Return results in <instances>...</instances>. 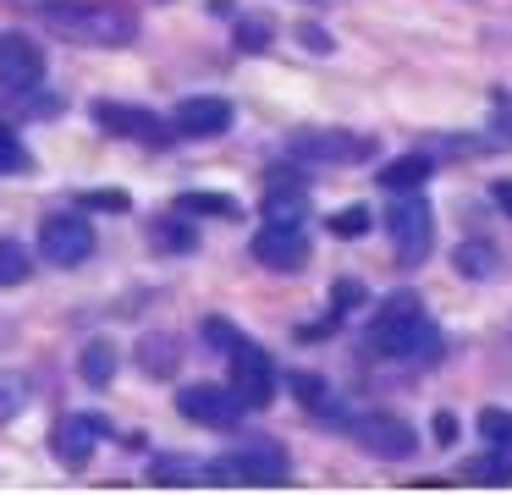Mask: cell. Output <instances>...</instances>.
<instances>
[{"instance_id":"1","label":"cell","mask_w":512,"mask_h":495,"mask_svg":"<svg viewBox=\"0 0 512 495\" xmlns=\"http://www.w3.org/2000/svg\"><path fill=\"white\" fill-rule=\"evenodd\" d=\"M369 347H375L380 358H397V363H435L446 341H441V330L430 325L419 297L391 292L386 303L375 308V319H369Z\"/></svg>"},{"instance_id":"2","label":"cell","mask_w":512,"mask_h":495,"mask_svg":"<svg viewBox=\"0 0 512 495\" xmlns=\"http://www.w3.org/2000/svg\"><path fill=\"white\" fill-rule=\"evenodd\" d=\"M45 22L67 33L72 44H133L138 17L122 0H67V6H45Z\"/></svg>"},{"instance_id":"3","label":"cell","mask_w":512,"mask_h":495,"mask_svg":"<svg viewBox=\"0 0 512 495\" xmlns=\"http://www.w3.org/2000/svg\"><path fill=\"white\" fill-rule=\"evenodd\" d=\"M204 479L210 484H287V446L270 435H248L237 451H226L221 462H204Z\"/></svg>"},{"instance_id":"4","label":"cell","mask_w":512,"mask_h":495,"mask_svg":"<svg viewBox=\"0 0 512 495\" xmlns=\"http://www.w3.org/2000/svg\"><path fill=\"white\" fill-rule=\"evenodd\" d=\"M386 237L397 248V264H424V253L435 248V215L424 198H402L386 209Z\"/></svg>"},{"instance_id":"5","label":"cell","mask_w":512,"mask_h":495,"mask_svg":"<svg viewBox=\"0 0 512 495\" xmlns=\"http://www.w3.org/2000/svg\"><path fill=\"white\" fill-rule=\"evenodd\" d=\"M232 391L243 396V407H270L276 402V363H270V352L259 347V341L237 336L232 347Z\"/></svg>"},{"instance_id":"6","label":"cell","mask_w":512,"mask_h":495,"mask_svg":"<svg viewBox=\"0 0 512 495\" xmlns=\"http://www.w3.org/2000/svg\"><path fill=\"white\" fill-rule=\"evenodd\" d=\"M287 154H298V160H320V165H353V160H369L375 143L353 138V132H342V127H303V132L287 138Z\"/></svg>"},{"instance_id":"7","label":"cell","mask_w":512,"mask_h":495,"mask_svg":"<svg viewBox=\"0 0 512 495\" xmlns=\"http://www.w3.org/2000/svg\"><path fill=\"white\" fill-rule=\"evenodd\" d=\"M353 440L369 451V457L380 462H408L413 451H419V429L408 424V418H391V413H375V418H353Z\"/></svg>"},{"instance_id":"8","label":"cell","mask_w":512,"mask_h":495,"mask_svg":"<svg viewBox=\"0 0 512 495\" xmlns=\"http://www.w3.org/2000/svg\"><path fill=\"white\" fill-rule=\"evenodd\" d=\"M94 121H100L111 138H133V143H171L177 138V127H166V121L155 116V110H138V105H122V99H94Z\"/></svg>"},{"instance_id":"9","label":"cell","mask_w":512,"mask_h":495,"mask_svg":"<svg viewBox=\"0 0 512 495\" xmlns=\"http://www.w3.org/2000/svg\"><path fill=\"white\" fill-rule=\"evenodd\" d=\"M39 253L50 264H61V270H72V264H83L94 253V226L83 215H50L39 226Z\"/></svg>"},{"instance_id":"10","label":"cell","mask_w":512,"mask_h":495,"mask_svg":"<svg viewBox=\"0 0 512 495\" xmlns=\"http://www.w3.org/2000/svg\"><path fill=\"white\" fill-rule=\"evenodd\" d=\"M177 413L193 418V424H210V429H232L243 418V396L232 385H182Z\"/></svg>"},{"instance_id":"11","label":"cell","mask_w":512,"mask_h":495,"mask_svg":"<svg viewBox=\"0 0 512 495\" xmlns=\"http://www.w3.org/2000/svg\"><path fill=\"white\" fill-rule=\"evenodd\" d=\"M0 83L17 88V94L45 83V50L28 33H0Z\"/></svg>"},{"instance_id":"12","label":"cell","mask_w":512,"mask_h":495,"mask_svg":"<svg viewBox=\"0 0 512 495\" xmlns=\"http://www.w3.org/2000/svg\"><path fill=\"white\" fill-rule=\"evenodd\" d=\"M254 259L276 275H298L303 264H309V237H303L298 226H270L265 220V231L254 237Z\"/></svg>"},{"instance_id":"13","label":"cell","mask_w":512,"mask_h":495,"mask_svg":"<svg viewBox=\"0 0 512 495\" xmlns=\"http://www.w3.org/2000/svg\"><path fill=\"white\" fill-rule=\"evenodd\" d=\"M105 418H89V413H67L56 429H50V451H56V462H67V468H83V462L94 457V440L105 435Z\"/></svg>"},{"instance_id":"14","label":"cell","mask_w":512,"mask_h":495,"mask_svg":"<svg viewBox=\"0 0 512 495\" xmlns=\"http://www.w3.org/2000/svg\"><path fill=\"white\" fill-rule=\"evenodd\" d=\"M177 138H221L226 127H232V105L215 94H199V99H182L177 105Z\"/></svg>"},{"instance_id":"15","label":"cell","mask_w":512,"mask_h":495,"mask_svg":"<svg viewBox=\"0 0 512 495\" xmlns=\"http://www.w3.org/2000/svg\"><path fill=\"white\" fill-rule=\"evenodd\" d=\"M287 385H292V396H298V402L309 407L314 418H336V424H353V413H347V402H342V396H336L331 385L320 380V374H292Z\"/></svg>"},{"instance_id":"16","label":"cell","mask_w":512,"mask_h":495,"mask_svg":"<svg viewBox=\"0 0 512 495\" xmlns=\"http://www.w3.org/2000/svg\"><path fill=\"white\" fill-rule=\"evenodd\" d=\"M435 176V165H430V154L424 149H413V154H397V160L380 171V187H391V193H419L424 182Z\"/></svg>"},{"instance_id":"17","label":"cell","mask_w":512,"mask_h":495,"mask_svg":"<svg viewBox=\"0 0 512 495\" xmlns=\"http://www.w3.org/2000/svg\"><path fill=\"white\" fill-rule=\"evenodd\" d=\"M303 215H309V193H303V182H292V187L270 182V193H265V220L270 226H303Z\"/></svg>"},{"instance_id":"18","label":"cell","mask_w":512,"mask_h":495,"mask_svg":"<svg viewBox=\"0 0 512 495\" xmlns=\"http://www.w3.org/2000/svg\"><path fill=\"white\" fill-rule=\"evenodd\" d=\"M452 270L463 275V281H490V275L501 270V259H496V248L490 242H457V253H452Z\"/></svg>"},{"instance_id":"19","label":"cell","mask_w":512,"mask_h":495,"mask_svg":"<svg viewBox=\"0 0 512 495\" xmlns=\"http://www.w3.org/2000/svg\"><path fill=\"white\" fill-rule=\"evenodd\" d=\"M149 242H155L160 253H193V248H199L188 215H177V209H171V215H160L155 226H149Z\"/></svg>"},{"instance_id":"20","label":"cell","mask_w":512,"mask_h":495,"mask_svg":"<svg viewBox=\"0 0 512 495\" xmlns=\"http://www.w3.org/2000/svg\"><path fill=\"white\" fill-rule=\"evenodd\" d=\"M463 484H490V490H501V484H512V451H490V457H474L463 462Z\"/></svg>"},{"instance_id":"21","label":"cell","mask_w":512,"mask_h":495,"mask_svg":"<svg viewBox=\"0 0 512 495\" xmlns=\"http://www.w3.org/2000/svg\"><path fill=\"white\" fill-rule=\"evenodd\" d=\"M171 209H177V215H188V220L193 215H215V220H237V215H243V204H237V198H226V193H182Z\"/></svg>"},{"instance_id":"22","label":"cell","mask_w":512,"mask_h":495,"mask_svg":"<svg viewBox=\"0 0 512 495\" xmlns=\"http://www.w3.org/2000/svg\"><path fill=\"white\" fill-rule=\"evenodd\" d=\"M78 369H83V380H89V385H111V380H116V352H111V341H94V347H83Z\"/></svg>"},{"instance_id":"23","label":"cell","mask_w":512,"mask_h":495,"mask_svg":"<svg viewBox=\"0 0 512 495\" xmlns=\"http://www.w3.org/2000/svg\"><path fill=\"white\" fill-rule=\"evenodd\" d=\"M28 270H34V259L23 242H0V286H23Z\"/></svg>"},{"instance_id":"24","label":"cell","mask_w":512,"mask_h":495,"mask_svg":"<svg viewBox=\"0 0 512 495\" xmlns=\"http://www.w3.org/2000/svg\"><path fill=\"white\" fill-rule=\"evenodd\" d=\"M149 479H155V484H199L204 468H199V462H182V457H155Z\"/></svg>"},{"instance_id":"25","label":"cell","mask_w":512,"mask_h":495,"mask_svg":"<svg viewBox=\"0 0 512 495\" xmlns=\"http://www.w3.org/2000/svg\"><path fill=\"white\" fill-rule=\"evenodd\" d=\"M28 407V380L23 374H0V424H12Z\"/></svg>"},{"instance_id":"26","label":"cell","mask_w":512,"mask_h":495,"mask_svg":"<svg viewBox=\"0 0 512 495\" xmlns=\"http://www.w3.org/2000/svg\"><path fill=\"white\" fill-rule=\"evenodd\" d=\"M479 435H485L490 446L512 451V413L507 407H485V413H479Z\"/></svg>"},{"instance_id":"27","label":"cell","mask_w":512,"mask_h":495,"mask_svg":"<svg viewBox=\"0 0 512 495\" xmlns=\"http://www.w3.org/2000/svg\"><path fill=\"white\" fill-rule=\"evenodd\" d=\"M138 363H144L149 374H171L177 369V347H171V336H149L144 352H138Z\"/></svg>"},{"instance_id":"28","label":"cell","mask_w":512,"mask_h":495,"mask_svg":"<svg viewBox=\"0 0 512 495\" xmlns=\"http://www.w3.org/2000/svg\"><path fill=\"white\" fill-rule=\"evenodd\" d=\"M28 171V149L12 127H0V176H23Z\"/></svg>"},{"instance_id":"29","label":"cell","mask_w":512,"mask_h":495,"mask_svg":"<svg viewBox=\"0 0 512 495\" xmlns=\"http://www.w3.org/2000/svg\"><path fill=\"white\" fill-rule=\"evenodd\" d=\"M369 226H375V215L364 204H347L342 215H331V237H364Z\"/></svg>"},{"instance_id":"30","label":"cell","mask_w":512,"mask_h":495,"mask_svg":"<svg viewBox=\"0 0 512 495\" xmlns=\"http://www.w3.org/2000/svg\"><path fill=\"white\" fill-rule=\"evenodd\" d=\"M237 50H248V55L270 50V22L265 17H243V22H237Z\"/></svg>"},{"instance_id":"31","label":"cell","mask_w":512,"mask_h":495,"mask_svg":"<svg viewBox=\"0 0 512 495\" xmlns=\"http://www.w3.org/2000/svg\"><path fill=\"white\" fill-rule=\"evenodd\" d=\"M83 209H116L122 215V209H133V198L122 187H94V193H83Z\"/></svg>"},{"instance_id":"32","label":"cell","mask_w":512,"mask_h":495,"mask_svg":"<svg viewBox=\"0 0 512 495\" xmlns=\"http://www.w3.org/2000/svg\"><path fill=\"white\" fill-rule=\"evenodd\" d=\"M331 303H336V308H331L336 319H342V314H353V308L364 303V286H358V281H336V286H331Z\"/></svg>"},{"instance_id":"33","label":"cell","mask_w":512,"mask_h":495,"mask_svg":"<svg viewBox=\"0 0 512 495\" xmlns=\"http://www.w3.org/2000/svg\"><path fill=\"white\" fill-rule=\"evenodd\" d=\"M430 435H435V446H457V418L452 413H435L430 418Z\"/></svg>"},{"instance_id":"34","label":"cell","mask_w":512,"mask_h":495,"mask_svg":"<svg viewBox=\"0 0 512 495\" xmlns=\"http://www.w3.org/2000/svg\"><path fill=\"white\" fill-rule=\"evenodd\" d=\"M490 198H496V209L512 220V182H507V176H501V182H490Z\"/></svg>"},{"instance_id":"35","label":"cell","mask_w":512,"mask_h":495,"mask_svg":"<svg viewBox=\"0 0 512 495\" xmlns=\"http://www.w3.org/2000/svg\"><path fill=\"white\" fill-rule=\"evenodd\" d=\"M303 44H309V50H331V39H325V28H314V22H309V28H303Z\"/></svg>"}]
</instances>
